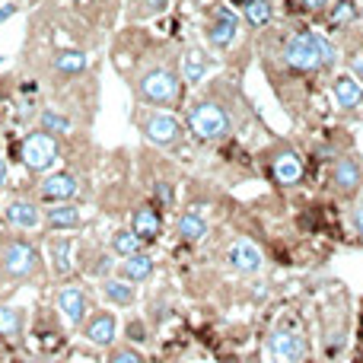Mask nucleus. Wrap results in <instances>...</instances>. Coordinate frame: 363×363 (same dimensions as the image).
<instances>
[{"label": "nucleus", "mask_w": 363, "mask_h": 363, "mask_svg": "<svg viewBox=\"0 0 363 363\" xmlns=\"http://www.w3.org/2000/svg\"><path fill=\"white\" fill-rule=\"evenodd\" d=\"M284 57L294 70H315V67H332L335 64V45L325 35H315V32H296L287 38V48Z\"/></svg>", "instance_id": "obj_1"}, {"label": "nucleus", "mask_w": 363, "mask_h": 363, "mask_svg": "<svg viewBox=\"0 0 363 363\" xmlns=\"http://www.w3.org/2000/svg\"><path fill=\"white\" fill-rule=\"evenodd\" d=\"M19 157H23V166L29 172L45 176V172H51L57 166V160H61V147H57V138H51V134L32 131V134H26L23 147H19Z\"/></svg>", "instance_id": "obj_2"}, {"label": "nucleus", "mask_w": 363, "mask_h": 363, "mask_svg": "<svg viewBox=\"0 0 363 363\" xmlns=\"http://www.w3.org/2000/svg\"><path fill=\"white\" fill-rule=\"evenodd\" d=\"M230 128H233L230 115L217 102H194L188 108V131L198 140H220L230 134Z\"/></svg>", "instance_id": "obj_3"}, {"label": "nucleus", "mask_w": 363, "mask_h": 363, "mask_svg": "<svg viewBox=\"0 0 363 363\" xmlns=\"http://www.w3.org/2000/svg\"><path fill=\"white\" fill-rule=\"evenodd\" d=\"M138 96L147 106H172L179 99V74L172 67H153L140 74Z\"/></svg>", "instance_id": "obj_4"}, {"label": "nucleus", "mask_w": 363, "mask_h": 363, "mask_svg": "<svg viewBox=\"0 0 363 363\" xmlns=\"http://www.w3.org/2000/svg\"><path fill=\"white\" fill-rule=\"evenodd\" d=\"M0 271L10 281H29L38 271V252L26 239H6L0 242Z\"/></svg>", "instance_id": "obj_5"}, {"label": "nucleus", "mask_w": 363, "mask_h": 363, "mask_svg": "<svg viewBox=\"0 0 363 363\" xmlns=\"http://www.w3.org/2000/svg\"><path fill=\"white\" fill-rule=\"evenodd\" d=\"M140 131H144V138L150 140V144L157 147H179L182 138H185V131H182V121L176 115L169 112H150L140 118Z\"/></svg>", "instance_id": "obj_6"}, {"label": "nucleus", "mask_w": 363, "mask_h": 363, "mask_svg": "<svg viewBox=\"0 0 363 363\" xmlns=\"http://www.w3.org/2000/svg\"><path fill=\"white\" fill-rule=\"evenodd\" d=\"M57 313L64 315L70 328H80L86 322V315L93 313V300L83 287H64L57 290Z\"/></svg>", "instance_id": "obj_7"}, {"label": "nucleus", "mask_w": 363, "mask_h": 363, "mask_svg": "<svg viewBox=\"0 0 363 363\" xmlns=\"http://www.w3.org/2000/svg\"><path fill=\"white\" fill-rule=\"evenodd\" d=\"M80 328H83V338L96 347H112L115 338H118V319L108 309H93Z\"/></svg>", "instance_id": "obj_8"}, {"label": "nucleus", "mask_w": 363, "mask_h": 363, "mask_svg": "<svg viewBox=\"0 0 363 363\" xmlns=\"http://www.w3.org/2000/svg\"><path fill=\"white\" fill-rule=\"evenodd\" d=\"M236 32H239L236 13H233L230 6H217L213 16H211V23H207V29H204V35H207V42H211V48L223 51V48H230L233 45Z\"/></svg>", "instance_id": "obj_9"}, {"label": "nucleus", "mask_w": 363, "mask_h": 363, "mask_svg": "<svg viewBox=\"0 0 363 363\" xmlns=\"http://www.w3.org/2000/svg\"><path fill=\"white\" fill-rule=\"evenodd\" d=\"M77 191H80V182H77L74 172H51V176L42 179L38 185V194L48 204H61V201H74Z\"/></svg>", "instance_id": "obj_10"}, {"label": "nucleus", "mask_w": 363, "mask_h": 363, "mask_svg": "<svg viewBox=\"0 0 363 363\" xmlns=\"http://www.w3.org/2000/svg\"><path fill=\"white\" fill-rule=\"evenodd\" d=\"M4 217L10 226H16V230H38L42 226V207L35 204V201L29 198H10V204L4 207Z\"/></svg>", "instance_id": "obj_11"}, {"label": "nucleus", "mask_w": 363, "mask_h": 363, "mask_svg": "<svg viewBox=\"0 0 363 363\" xmlns=\"http://www.w3.org/2000/svg\"><path fill=\"white\" fill-rule=\"evenodd\" d=\"M42 223L48 226V233H67V230H77V226H83V213H80V207H77V204H70V201H61V204L45 207Z\"/></svg>", "instance_id": "obj_12"}, {"label": "nucleus", "mask_w": 363, "mask_h": 363, "mask_svg": "<svg viewBox=\"0 0 363 363\" xmlns=\"http://www.w3.org/2000/svg\"><path fill=\"white\" fill-rule=\"evenodd\" d=\"M226 262H230L233 271H239V274H255L258 268H262V252H258L255 242H249V239H236V242L230 245V252H226Z\"/></svg>", "instance_id": "obj_13"}, {"label": "nucleus", "mask_w": 363, "mask_h": 363, "mask_svg": "<svg viewBox=\"0 0 363 363\" xmlns=\"http://www.w3.org/2000/svg\"><path fill=\"white\" fill-rule=\"evenodd\" d=\"M48 264L55 277H70L74 271V239L70 236H51L48 239Z\"/></svg>", "instance_id": "obj_14"}, {"label": "nucleus", "mask_w": 363, "mask_h": 363, "mask_svg": "<svg viewBox=\"0 0 363 363\" xmlns=\"http://www.w3.org/2000/svg\"><path fill=\"white\" fill-rule=\"evenodd\" d=\"M268 351H271V357L274 360H281V363H296L303 357V338L300 335H294V332H274L268 338Z\"/></svg>", "instance_id": "obj_15"}, {"label": "nucleus", "mask_w": 363, "mask_h": 363, "mask_svg": "<svg viewBox=\"0 0 363 363\" xmlns=\"http://www.w3.org/2000/svg\"><path fill=\"white\" fill-rule=\"evenodd\" d=\"M118 277L128 284H147L153 277V258L147 255V252H138V255H131V258H121Z\"/></svg>", "instance_id": "obj_16"}, {"label": "nucleus", "mask_w": 363, "mask_h": 363, "mask_svg": "<svg viewBox=\"0 0 363 363\" xmlns=\"http://www.w3.org/2000/svg\"><path fill=\"white\" fill-rule=\"evenodd\" d=\"M99 290H102V296H106L112 306L128 309V306H134V303H138V290H134V284L121 281V277H102Z\"/></svg>", "instance_id": "obj_17"}, {"label": "nucleus", "mask_w": 363, "mask_h": 363, "mask_svg": "<svg viewBox=\"0 0 363 363\" xmlns=\"http://www.w3.org/2000/svg\"><path fill=\"white\" fill-rule=\"evenodd\" d=\"M131 230L138 233L140 239H157L160 230H163V220H160L157 207H153V204H140L138 211L131 213Z\"/></svg>", "instance_id": "obj_18"}, {"label": "nucleus", "mask_w": 363, "mask_h": 363, "mask_svg": "<svg viewBox=\"0 0 363 363\" xmlns=\"http://www.w3.org/2000/svg\"><path fill=\"white\" fill-rule=\"evenodd\" d=\"M332 93H335V102H338L341 108H357L363 102V86H360L357 77H351V74L335 77Z\"/></svg>", "instance_id": "obj_19"}, {"label": "nucleus", "mask_w": 363, "mask_h": 363, "mask_svg": "<svg viewBox=\"0 0 363 363\" xmlns=\"http://www.w3.org/2000/svg\"><path fill=\"white\" fill-rule=\"evenodd\" d=\"M332 182H335V188H338V191H354V188L363 182L360 163H357V160H351V157H341L338 163H335Z\"/></svg>", "instance_id": "obj_20"}, {"label": "nucleus", "mask_w": 363, "mask_h": 363, "mask_svg": "<svg viewBox=\"0 0 363 363\" xmlns=\"http://www.w3.org/2000/svg\"><path fill=\"white\" fill-rule=\"evenodd\" d=\"M26 332V309L23 306H0V338L16 341Z\"/></svg>", "instance_id": "obj_21"}, {"label": "nucleus", "mask_w": 363, "mask_h": 363, "mask_svg": "<svg viewBox=\"0 0 363 363\" xmlns=\"http://www.w3.org/2000/svg\"><path fill=\"white\" fill-rule=\"evenodd\" d=\"M213 67V61L204 55V51H198V48H191V51H185V57H182V80H188V83H201L207 77V70Z\"/></svg>", "instance_id": "obj_22"}, {"label": "nucleus", "mask_w": 363, "mask_h": 363, "mask_svg": "<svg viewBox=\"0 0 363 363\" xmlns=\"http://www.w3.org/2000/svg\"><path fill=\"white\" fill-rule=\"evenodd\" d=\"M86 64H89V57H86V51H80V48L55 51V70H57V74H64V77L83 74V70H86Z\"/></svg>", "instance_id": "obj_23"}, {"label": "nucleus", "mask_w": 363, "mask_h": 363, "mask_svg": "<svg viewBox=\"0 0 363 363\" xmlns=\"http://www.w3.org/2000/svg\"><path fill=\"white\" fill-rule=\"evenodd\" d=\"M271 169H274V179L281 182V185H296V182L303 179V160L296 157V153H281Z\"/></svg>", "instance_id": "obj_24"}, {"label": "nucleus", "mask_w": 363, "mask_h": 363, "mask_svg": "<svg viewBox=\"0 0 363 363\" xmlns=\"http://www.w3.org/2000/svg\"><path fill=\"white\" fill-rule=\"evenodd\" d=\"M108 249H112L118 258H131L144 249V239H140L134 230H115L112 236H108Z\"/></svg>", "instance_id": "obj_25"}, {"label": "nucleus", "mask_w": 363, "mask_h": 363, "mask_svg": "<svg viewBox=\"0 0 363 363\" xmlns=\"http://www.w3.org/2000/svg\"><path fill=\"white\" fill-rule=\"evenodd\" d=\"M179 236L185 239V242H201V239L207 236V220L201 217L198 211H188V213H182L179 217Z\"/></svg>", "instance_id": "obj_26"}, {"label": "nucleus", "mask_w": 363, "mask_h": 363, "mask_svg": "<svg viewBox=\"0 0 363 363\" xmlns=\"http://www.w3.org/2000/svg\"><path fill=\"white\" fill-rule=\"evenodd\" d=\"M38 131L51 134V138L70 134V118H67V115H61L57 108H45V112L38 115Z\"/></svg>", "instance_id": "obj_27"}, {"label": "nucleus", "mask_w": 363, "mask_h": 363, "mask_svg": "<svg viewBox=\"0 0 363 363\" xmlns=\"http://www.w3.org/2000/svg\"><path fill=\"white\" fill-rule=\"evenodd\" d=\"M169 10V0H128V19H150Z\"/></svg>", "instance_id": "obj_28"}, {"label": "nucleus", "mask_w": 363, "mask_h": 363, "mask_svg": "<svg viewBox=\"0 0 363 363\" xmlns=\"http://www.w3.org/2000/svg\"><path fill=\"white\" fill-rule=\"evenodd\" d=\"M242 13H245V19H249V26L262 29V26L271 23V16H274V6H271V0H245Z\"/></svg>", "instance_id": "obj_29"}, {"label": "nucleus", "mask_w": 363, "mask_h": 363, "mask_svg": "<svg viewBox=\"0 0 363 363\" xmlns=\"http://www.w3.org/2000/svg\"><path fill=\"white\" fill-rule=\"evenodd\" d=\"M106 363H147V360H144V354L134 351V347H112Z\"/></svg>", "instance_id": "obj_30"}, {"label": "nucleus", "mask_w": 363, "mask_h": 363, "mask_svg": "<svg viewBox=\"0 0 363 363\" xmlns=\"http://www.w3.org/2000/svg\"><path fill=\"white\" fill-rule=\"evenodd\" d=\"M354 16H357V6H354V0H338V4L332 6V19H335L338 26L351 23Z\"/></svg>", "instance_id": "obj_31"}, {"label": "nucleus", "mask_w": 363, "mask_h": 363, "mask_svg": "<svg viewBox=\"0 0 363 363\" xmlns=\"http://www.w3.org/2000/svg\"><path fill=\"white\" fill-rule=\"evenodd\" d=\"M128 341H138V345H144V341H147L144 322H128Z\"/></svg>", "instance_id": "obj_32"}, {"label": "nucleus", "mask_w": 363, "mask_h": 363, "mask_svg": "<svg viewBox=\"0 0 363 363\" xmlns=\"http://www.w3.org/2000/svg\"><path fill=\"white\" fill-rule=\"evenodd\" d=\"M157 198L163 201V207H172V198H176V194H172L169 182H157Z\"/></svg>", "instance_id": "obj_33"}, {"label": "nucleus", "mask_w": 363, "mask_h": 363, "mask_svg": "<svg viewBox=\"0 0 363 363\" xmlns=\"http://www.w3.org/2000/svg\"><path fill=\"white\" fill-rule=\"evenodd\" d=\"M16 13H19L16 4H10V0H6V4H0V23H6V19L16 16Z\"/></svg>", "instance_id": "obj_34"}, {"label": "nucleus", "mask_w": 363, "mask_h": 363, "mask_svg": "<svg viewBox=\"0 0 363 363\" xmlns=\"http://www.w3.org/2000/svg\"><path fill=\"white\" fill-rule=\"evenodd\" d=\"M306 10H325V6H332V0H300Z\"/></svg>", "instance_id": "obj_35"}, {"label": "nucleus", "mask_w": 363, "mask_h": 363, "mask_svg": "<svg viewBox=\"0 0 363 363\" xmlns=\"http://www.w3.org/2000/svg\"><path fill=\"white\" fill-rule=\"evenodd\" d=\"M6 182H10V166H6V160L0 157V191L6 188Z\"/></svg>", "instance_id": "obj_36"}, {"label": "nucleus", "mask_w": 363, "mask_h": 363, "mask_svg": "<svg viewBox=\"0 0 363 363\" xmlns=\"http://www.w3.org/2000/svg\"><path fill=\"white\" fill-rule=\"evenodd\" d=\"M357 226H360V233H363V201L357 204Z\"/></svg>", "instance_id": "obj_37"}, {"label": "nucleus", "mask_w": 363, "mask_h": 363, "mask_svg": "<svg viewBox=\"0 0 363 363\" xmlns=\"http://www.w3.org/2000/svg\"><path fill=\"white\" fill-rule=\"evenodd\" d=\"M74 4H83V0H74Z\"/></svg>", "instance_id": "obj_38"}]
</instances>
